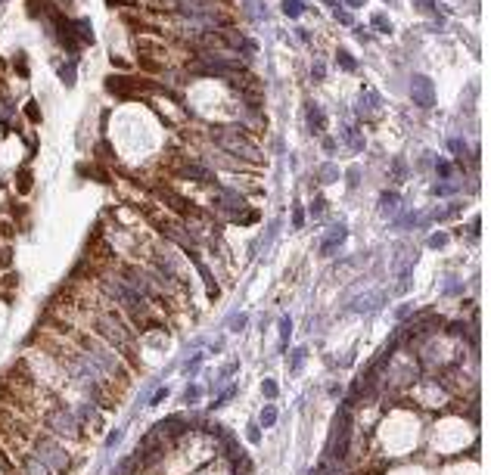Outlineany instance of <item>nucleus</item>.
<instances>
[{
  "instance_id": "f257e3e1",
  "label": "nucleus",
  "mask_w": 491,
  "mask_h": 475,
  "mask_svg": "<svg viewBox=\"0 0 491 475\" xmlns=\"http://www.w3.org/2000/svg\"><path fill=\"white\" fill-rule=\"evenodd\" d=\"M28 451L35 454L53 475L72 472V456H69V451H65V447L59 444L53 435H35V438H31V447H28Z\"/></svg>"
},
{
  "instance_id": "f03ea898",
  "label": "nucleus",
  "mask_w": 491,
  "mask_h": 475,
  "mask_svg": "<svg viewBox=\"0 0 491 475\" xmlns=\"http://www.w3.org/2000/svg\"><path fill=\"white\" fill-rule=\"evenodd\" d=\"M289 333H292V320H289V317H280V351H286Z\"/></svg>"
},
{
  "instance_id": "7ed1b4c3",
  "label": "nucleus",
  "mask_w": 491,
  "mask_h": 475,
  "mask_svg": "<svg viewBox=\"0 0 491 475\" xmlns=\"http://www.w3.org/2000/svg\"><path fill=\"white\" fill-rule=\"evenodd\" d=\"M274 422H277V407H265V410H261V426H274Z\"/></svg>"
},
{
  "instance_id": "20e7f679",
  "label": "nucleus",
  "mask_w": 491,
  "mask_h": 475,
  "mask_svg": "<svg viewBox=\"0 0 491 475\" xmlns=\"http://www.w3.org/2000/svg\"><path fill=\"white\" fill-rule=\"evenodd\" d=\"M261 392H265L267 397H277V395H280V388H277L274 379H265V382H261Z\"/></svg>"
},
{
  "instance_id": "39448f33",
  "label": "nucleus",
  "mask_w": 491,
  "mask_h": 475,
  "mask_svg": "<svg viewBox=\"0 0 491 475\" xmlns=\"http://www.w3.org/2000/svg\"><path fill=\"white\" fill-rule=\"evenodd\" d=\"M44 6H47V0H28V13L35 16V19L41 16V10H44Z\"/></svg>"
},
{
  "instance_id": "423d86ee",
  "label": "nucleus",
  "mask_w": 491,
  "mask_h": 475,
  "mask_svg": "<svg viewBox=\"0 0 491 475\" xmlns=\"http://www.w3.org/2000/svg\"><path fill=\"white\" fill-rule=\"evenodd\" d=\"M230 329H233V333H240V329H246V314H236V317L230 320Z\"/></svg>"
},
{
  "instance_id": "0eeeda50",
  "label": "nucleus",
  "mask_w": 491,
  "mask_h": 475,
  "mask_svg": "<svg viewBox=\"0 0 491 475\" xmlns=\"http://www.w3.org/2000/svg\"><path fill=\"white\" fill-rule=\"evenodd\" d=\"M193 401H199V385H190V392L184 395V404H193Z\"/></svg>"
},
{
  "instance_id": "6e6552de",
  "label": "nucleus",
  "mask_w": 491,
  "mask_h": 475,
  "mask_svg": "<svg viewBox=\"0 0 491 475\" xmlns=\"http://www.w3.org/2000/svg\"><path fill=\"white\" fill-rule=\"evenodd\" d=\"M249 441H255V444L261 441V429L255 426V422H249Z\"/></svg>"
},
{
  "instance_id": "1a4fd4ad",
  "label": "nucleus",
  "mask_w": 491,
  "mask_h": 475,
  "mask_svg": "<svg viewBox=\"0 0 491 475\" xmlns=\"http://www.w3.org/2000/svg\"><path fill=\"white\" fill-rule=\"evenodd\" d=\"M165 397H168V388H159V392H156V395H152V401H149V404H152V407H156V404H162V401H165Z\"/></svg>"
},
{
  "instance_id": "9d476101",
  "label": "nucleus",
  "mask_w": 491,
  "mask_h": 475,
  "mask_svg": "<svg viewBox=\"0 0 491 475\" xmlns=\"http://www.w3.org/2000/svg\"><path fill=\"white\" fill-rule=\"evenodd\" d=\"M19 193H28V171H19Z\"/></svg>"
},
{
  "instance_id": "9b49d317",
  "label": "nucleus",
  "mask_w": 491,
  "mask_h": 475,
  "mask_svg": "<svg viewBox=\"0 0 491 475\" xmlns=\"http://www.w3.org/2000/svg\"><path fill=\"white\" fill-rule=\"evenodd\" d=\"M429 245H432V249H442V245H445V236H442V233H435L432 239H429Z\"/></svg>"
},
{
  "instance_id": "f8f14e48",
  "label": "nucleus",
  "mask_w": 491,
  "mask_h": 475,
  "mask_svg": "<svg viewBox=\"0 0 491 475\" xmlns=\"http://www.w3.org/2000/svg\"><path fill=\"white\" fill-rule=\"evenodd\" d=\"M286 10H289V16L299 13V0H286Z\"/></svg>"
},
{
  "instance_id": "ddd939ff",
  "label": "nucleus",
  "mask_w": 491,
  "mask_h": 475,
  "mask_svg": "<svg viewBox=\"0 0 491 475\" xmlns=\"http://www.w3.org/2000/svg\"><path fill=\"white\" fill-rule=\"evenodd\" d=\"M118 438H122V432H112V435L106 438V444H109V447H115V444H118Z\"/></svg>"
},
{
  "instance_id": "4468645a",
  "label": "nucleus",
  "mask_w": 491,
  "mask_h": 475,
  "mask_svg": "<svg viewBox=\"0 0 491 475\" xmlns=\"http://www.w3.org/2000/svg\"><path fill=\"white\" fill-rule=\"evenodd\" d=\"M25 112H28V118H38V106L28 103V106H25Z\"/></svg>"
}]
</instances>
